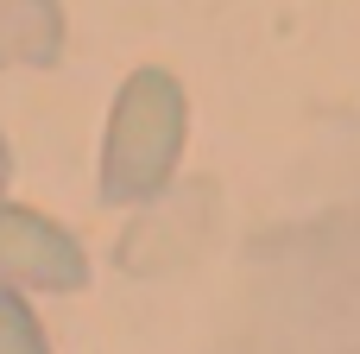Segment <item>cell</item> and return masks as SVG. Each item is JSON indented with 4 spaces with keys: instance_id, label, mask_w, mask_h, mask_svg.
Wrapping results in <instances>:
<instances>
[{
    "instance_id": "obj_2",
    "label": "cell",
    "mask_w": 360,
    "mask_h": 354,
    "mask_svg": "<svg viewBox=\"0 0 360 354\" xmlns=\"http://www.w3.org/2000/svg\"><path fill=\"white\" fill-rule=\"evenodd\" d=\"M0 285L70 298V291L89 285V253H82V241L63 222L0 196Z\"/></svg>"
},
{
    "instance_id": "obj_5",
    "label": "cell",
    "mask_w": 360,
    "mask_h": 354,
    "mask_svg": "<svg viewBox=\"0 0 360 354\" xmlns=\"http://www.w3.org/2000/svg\"><path fill=\"white\" fill-rule=\"evenodd\" d=\"M6 177H13V152H6V133H0V190H6Z\"/></svg>"
},
{
    "instance_id": "obj_1",
    "label": "cell",
    "mask_w": 360,
    "mask_h": 354,
    "mask_svg": "<svg viewBox=\"0 0 360 354\" xmlns=\"http://www.w3.org/2000/svg\"><path fill=\"white\" fill-rule=\"evenodd\" d=\"M184 133H190L184 82L158 63L133 70L108 108V133H101V203L127 209V203L158 196L177 177Z\"/></svg>"
},
{
    "instance_id": "obj_3",
    "label": "cell",
    "mask_w": 360,
    "mask_h": 354,
    "mask_svg": "<svg viewBox=\"0 0 360 354\" xmlns=\"http://www.w3.org/2000/svg\"><path fill=\"white\" fill-rule=\"evenodd\" d=\"M63 57L57 0H0V70H51Z\"/></svg>"
},
{
    "instance_id": "obj_4",
    "label": "cell",
    "mask_w": 360,
    "mask_h": 354,
    "mask_svg": "<svg viewBox=\"0 0 360 354\" xmlns=\"http://www.w3.org/2000/svg\"><path fill=\"white\" fill-rule=\"evenodd\" d=\"M0 354H51L44 323L19 285H0Z\"/></svg>"
}]
</instances>
